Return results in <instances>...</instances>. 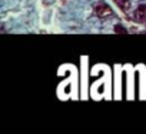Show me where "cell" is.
<instances>
[{
    "instance_id": "cell-1",
    "label": "cell",
    "mask_w": 146,
    "mask_h": 134,
    "mask_svg": "<svg viewBox=\"0 0 146 134\" xmlns=\"http://www.w3.org/2000/svg\"><path fill=\"white\" fill-rule=\"evenodd\" d=\"M95 12H96V14H98L99 17H108V16H110V14L113 13L112 9H110L108 5H98L96 9H95Z\"/></svg>"
},
{
    "instance_id": "cell-2",
    "label": "cell",
    "mask_w": 146,
    "mask_h": 134,
    "mask_svg": "<svg viewBox=\"0 0 146 134\" xmlns=\"http://www.w3.org/2000/svg\"><path fill=\"white\" fill-rule=\"evenodd\" d=\"M115 3L119 6V9H122L123 12H129L130 10V6H132V3H130V0H115Z\"/></svg>"
},
{
    "instance_id": "cell-3",
    "label": "cell",
    "mask_w": 146,
    "mask_h": 134,
    "mask_svg": "<svg viewBox=\"0 0 146 134\" xmlns=\"http://www.w3.org/2000/svg\"><path fill=\"white\" fill-rule=\"evenodd\" d=\"M145 17H146V6H140L136 10V19L139 22H145Z\"/></svg>"
},
{
    "instance_id": "cell-4",
    "label": "cell",
    "mask_w": 146,
    "mask_h": 134,
    "mask_svg": "<svg viewBox=\"0 0 146 134\" xmlns=\"http://www.w3.org/2000/svg\"><path fill=\"white\" fill-rule=\"evenodd\" d=\"M115 32H116V33H120V34H122V33H126V30H125L122 26H115Z\"/></svg>"
}]
</instances>
